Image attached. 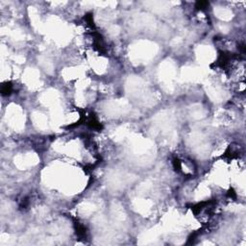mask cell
Instances as JSON below:
<instances>
[{
    "mask_svg": "<svg viewBox=\"0 0 246 246\" xmlns=\"http://www.w3.org/2000/svg\"><path fill=\"white\" fill-rule=\"evenodd\" d=\"M12 92H13V85H11V83H6L2 85L1 93L3 95H10Z\"/></svg>",
    "mask_w": 246,
    "mask_h": 246,
    "instance_id": "1",
    "label": "cell"
},
{
    "mask_svg": "<svg viewBox=\"0 0 246 246\" xmlns=\"http://www.w3.org/2000/svg\"><path fill=\"white\" fill-rule=\"evenodd\" d=\"M208 6H209V3H208L207 1H200V2L196 3V8H197L198 10H200V11L208 8Z\"/></svg>",
    "mask_w": 246,
    "mask_h": 246,
    "instance_id": "2",
    "label": "cell"
}]
</instances>
